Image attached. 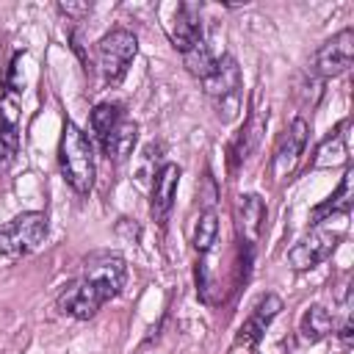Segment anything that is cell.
I'll list each match as a JSON object with an SVG mask.
<instances>
[{"label": "cell", "mask_w": 354, "mask_h": 354, "mask_svg": "<svg viewBox=\"0 0 354 354\" xmlns=\"http://www.w3.org/2000/svg\"><path fill=\"white\" fill-rule=\"evenodd\" d=\"M58 166H61L64 180L72 185V191L88 194L94 188V171H97L94 149L86 138V133L75 122L64 124V133L58 141Z\"/></svg>", "instance_id": "cell-1"}, {"label": "cell", "mask_w": 354, "mask_h": 354, "mask_svg": "<svg viewBox=\"0 0 354 354\" xmlns=\"http://www.w3.org/2000/svg\"><path fill=\"white\" fill-rule=\"evenodd\" d=\"M138 53V39L127 28H113L97 41V66L105 83H119L127 75V66L133 64Z\"/></svg>", "instance_id": "cell-2"}, {"label": "cell", "mask_w": 354, "mask_h": 354, "mask_svg": "<svg viewBox=\"0 0 354 354\" xmlns=\"http://www.w3.org/2000/svg\"><path fill=\"white\" fill-rule=\"evenodd\" d=\"M47 238V216L39 210H28L14 216L8 224L0 227V254L22 257L41 246Z\"/></svg>", "instance_id": "cell-3"}, {"label": "cell", "mask_w": 354, "mask_h": 354, "mask_svg": "<svg viewBox=\"0 0 354 354\" xmlns=\"http://www.w3.org/2000/svg\"><path fill=\"white\" fill-rule=\"evenodd\" d=\"M343 232H346V227H343V224L332 230L329 218H326V221H318V224L310 230V235H304V238H301V241L288 252V263H290L296 271L315 268L318 263H324V260L335 252V246L340 243Z\"/></svg>", "instance_id": "cell-4"}, {"label": "cell", "mask_w": 354, "mask_h": 354, "mask_svg": "<svg viewBox=\"0 0 354 354\" xmlns=\"http://www.w3.org/2000/svg\"><path fill=\"white\" fill-rule=\"evenodd\" d=\"M205 91L218 100L221 119H232L238 113V91H241V69L232 55H218L213 72L202 80Z\"/></svg>", "instance_id": "cell-5"}, {"label": "cell", "mask_w": 354, "mask_h": 354, "mask_svg": "<svg viewBox=\"0 0 354 354\" xmlns=\"http://www.w3.org/2000/svg\"><path fill=\"white\" fill-rule=\"evenodd\" d=\"M105 301H108L105 293H102L91 279H86V277L69 282V285L58 293V299H55L58 310H61L64 315L77 318V321H88V318H94L97 310H100Z\"/></svg>", "instance_id": "cell-6"}, {"label": "cell", "mask_w": 354, "mask_h": 354, "mask_svg": "<svg viewBox=\"0 0 354 354\" xmlns=\"http://www.w3.org/2000/svg\"><path fill=\"white\" fill-rule=\"evenodd\" d=\"M86 279H91L102 293L105 299L111 301L113 296H119V290L124 288V279H127V266L119 254H111V252H97L91 257H86L83 263V274Z\"/></svg>", "instance_id": "cell-7"}, {"label": "cell", "mask_w": 354, "mask_h": 354, "mask_svg": "<svg viewBox=\"0 0 354 354\" xmlns=\"http://www.w3.org/2000/svg\"><path fill=\"white\" fill-rule=\"evenodd\" d=\"M354 61V30L343 28L332 39H326L315 53V75L318 77H337Z\"/></svg>", "instance_id": "cell-8"}, {"label": "cell", "mask_w": 354, "mask_h": 354, "mask_svg": "<svg viewBox=\"0 0 354 354\" xmlns=\"http://www.w3.org/2000/svg\"><path fill=\"white\" fill-rule=\"evenodd\" d=\"M279 310H282V299H279L277 293H263V296L254 301L249 318L241 324V329H238V335H235V346L254 348V346L260 343L266 326L279 315Z\"/></svg>", "instance_id": "cell-9"}, {"label": "cell", "mask_w": 354, "mask_h": 354, "mask_svg": "<svg viewBox=\"0 0 354 354\" xmlns=\"http://www.w3.org/2000/svg\"><path fill=\"white\" fill-rule=\"evenodd\" d=\"M169 39L180 53H188L202 41V17L196 3H180L171 22H169Z\"/></svg>", "instance_id": "cell-10"}, {"label": "cell", "mask_w": 354, "mask_h": 354, "mask_svg": "<svg viewBox=\"0 0 354 354\" xmlns=\"http://www.w3.org/2000/svg\"><path fill=\"white\" fill-rule=\"evenodd\" d=\"M177 185H180V166L177 163H163L155 171L152 180V196H149V210L155 216V221H166L174 196H177Z\"/></svg>", "instance_id": "cell-11"}, {"label": "cell", "mask_w": 354, "mask_h": 354, "mask_svg": "<svg viewBox=\"0 0 354 354\" xmlns=\"http://www.w3.org/2000/svg\"><path fill=\"white\" fill-rule=\"evenodd\" d=\"M307 122L301 119V116H296L293 122H290V127H288V133L282 136V144H279V149H277V155H274V174L277 177H288L290 171H293V166H296V160H299V155L304 152V147H307Z\"/></svg>", "instance_id": "cell-12"}, {"label": "cell", "mask_w": 354, "mask_h": 354, "mask_svg": "<svg viewBox=\"0 0 354 354\" xmlns=\"http://www.w3.org/2000/svg\"><path fill=\"white\" fill-rule=\"evenodd\" d=\"M136 141H138V124L124 113V116L111 127V133L100 141V147H102V152H105L108 160L122 163L124 158H130Z\"/></svg>", "instance_id": "cell-13"}, {"label": "cell", "mask_w": 354, "mask_h": 354, "mask_svg": "<svg viewBox=\"0 0 354 354\" xmlns=\"http://www.w3.org/2000/svg\"><path fill=\"white\" fill-rule=\"evenodd\" d=\"M351 183H354V171L346 169L343 177H340V185L335 188V194L326 202H321V205L313 207V213H310L313 216V224L326 221L332 216H346L351 210V205H354V188H351Z\"/></svg>", "instance_id": "cell-14"}, {"label": "cell", "mask_w": 354, "mask_h": 354, "mask_svg": "<svg viewBox=\"0 0 354 354\" xmlns=\"http://www.w3.org/2000/svg\"><path fill=\"white\" fill-rule=\"evenodd\" d=\"M263 221H266V202L257 194H246L241 196V207H238V230L243 235V243L252 249L263 232Z\"/></svg>", "instance_id": "cell-15"}, {"label": "cell", "mask_w": 354, "mask_h": 354, "mask_svg": "<svg viewBox=\"0 0 354 354\" xmlns=\"http://www.w3.org/2000/svg\"><path fill=\"white\" fill-rule=\"evenodd\" d=\"M299 332H301L304 343H318V340H324V337H329L335 332V318L324 304H313V307L304 310Z\"/></svg>", "instance_id": "cell-16"}, {"label": "cell", "mask_w": 354, "mask_h": 354, "mask_svg": "<svg viewBox=\"0 0 354 354\" xmlns=\"http://www.w3.org/2000/svg\"><path fill=\"white\" fill-rule=\"evenodd\" d=\"M343 127L346 124H337L332 130V136H326L318 149H315V158H313V166L315 169H332V166H340L346 163V136H343Z\"/></svg>", "instance_id": "cell-17"}, {"label": "cell", "mask_w": 354, "mask_h": 354, "mask_svg": "<svg viewBox=\"0 0 354 354\" xmlns=\"http://www.w3.org/2000/svg\"><path fill=\"white\" fill-rule=\"evenodd\" d=\"M266 122H268V111H257V113H252V116H249L246 127L241 130V136H238V138H235V144H232L235 163H238V160H243V158L257 147V138H260V130L266 127Z\"/></svg>", "instance_id": "cell-18"}, {"label": "cell", "mask_w": 354, "mask_h": 354, "mask_svg": "<svg viewBox=\"0 0 354 354\" xmlns=\"http://www.w3.org/2000/svg\"><path fill=\"white\" fill-rule=\"evenodd\" d=\"M19 155V130L11 116L0 111V171H6Z\"/></svg>", "instance_id": "cell-19"}, {"label": "cell", "mask_w": 354, "mask_h": 354, "mask_svg": "<svg viewBox=\"0 0 354 354\" xmlns=\"http://www.w3.org/2000/svg\"><path fill=\"white\" fill-rule=\"evenodd\" d=\"M122 116H124V108L119 102H100V105H94V111H91V130H94L97 141H102Z\"/></svg>", "instance_id": "cell-20"}, {"label": "cell", "mask_w": 354, "mask_h": 354, "mask_svg": "<svg viewBox=\"0 0 354 354\" xmlns=\"http://www.w3.org/2000/svg\"><path fill=\"white\" fill-rule=\"evenodd\" d=\"M216 238H218V216H216V210H205L194 227V249L199 254H207L213 249Z\"/></svg>", "instance_id": "cell-21"}, {"label": "cell", "mask_w": 354, "mask_h": 354, "mask_svg": "<svg viewBox=\"0 0 354 354\" xmlns=\"http://www.w3.org/2000/svg\"><path fill=\"white\" fill-rule=\"evenodd\" d=\"M183 58H185V69H188L191 75H196L199 80H205V77L213 72L218 55H213L210 47H207L205 41H199L196 47H191L188 53H183Z\"/></svg>", "instance_id": "cell-22"}, {"label": "cell", "mask_w": 354, "mask_h": 354, "mask_svg": "<svg viewBox=\"0 0 354 354\" xmlns=\"http://www.w3.org/2000/svg\"><path fill=\"white\" fill-rule=\"evenodd\" d=\"M22 58H25V53H17L14 61H11V66H8V72H6V91H8V94H19L22 86H25V77L19 75V64H22Z\"/></svg>", "instance_id": "cell-23"}, {"label": "cell", "mask_w": 354, "mask_h": 354, "mask_svg": "<svg viewBox=\"0 0 354 354\" xmlns=\"http://www.w3.org/2000/svg\"><path fill=\"white\" fill-rule=\"evenodd\" d=\"M216 196H218V191H216V180H213L210 174H205V180H202V191H199L202 207H205V210H213V202H216Z\"/></svg>", "instance_id": "cell-24"}, {"label": "cell", "mask_w": 354, "mask_h": 354, "mask_svg": "<svg viewBox=\"0 0 354 354\" xmlns=\"http://www.w3.org/2000/svg\"><path fill=\"white\" fill-rule=\"evenodd\" d=\"M64 14H72V17H80V14H88L91 11V3H61L58 6Z\"/></svg>", "instance_id": "cell-25"}]
</instances>
